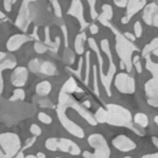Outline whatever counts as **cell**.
<instances>
[{"mask_svg": "<svg viewBox=\"0 0 158 158\" xmlns=\"http://www.w3.org/2000/svg\"><path fill=\"white\" fill-rule=\"evenodd\" d=\"M3 5H4V10L6 12H10L12 10V5H13L12 0H3Z\"/></svg>", "mask_w": 158, "mask_h": 158, "instance_id": "27", "label": "cell"}, {"mask_svg": "<svg viewBox=\"0 0 158 158\" xmlns=\"http://www.w3.org/2000/svg\"><path fill=\"white\" fill-rule=\"evenodd\" d=\"M0 145L5 157H14L21 149V141L18 135L14 133H3L0 136Z\"/></svg>", "mask_w": 158, "mask_h": 158, "instance_id": "2", "label": "cell"}, {"mask_svg": "<svg viewBox=\"0 0 158 158\" xmlns=\"http://www.w3.org/2000/svg\"><path fill=\"white\" fill-rule=\"evenodd\" d=\"M3 91V78L1 77V92Z\"/></svg>", "mask_w": 158, "mask_h": 158, "instance_id": "35", "label": "cell"}, {"mask_svg": "<svg viewBox=\"0 0 158 158\" xmlns=\"http://www.w3.org/2000/svg\"><path fill=\"white\" fill-rule=\"evenodd\" d=\"M89 3L91 5V15H92V18L96 17V12H95L94 5H95V0H89Z\"/></svg>", "mask_w": 158, "mask_h": 158, "instance_id": "29", "label": "cell"}, {"mask_svg": "<svg viewBox=\"0 0 158 158\" xmlns=\"http://www.w3.org/2000/svg\"><path fill=\"white\" fill-rule=\"evenodd\" d=\"M134 29H135V34H136V36H137V37H140V36H141L142 29H141V25H140L139 22H136V23H135Z\"/></svg>", "mask_w": 158, "mask_h": 158, "instance_id": "25", "label": "cell"}, {"mask_svg": "<svg viewBox=\"0 0 158 158\" xmlns=\"http://www.w3.org/2000/svg\"><path fill=\"white\" fill-rule=\"evenodd\" d=\"M30 131H31V133L34 135V136H39V135H41V129H40V126H38L35 123L31 126Z\"/></svg>", "mask_w": 158, "mask_h": 158, "instance_id": "24", "label": "cell"}, {"mask_svg": "<svg viewBox=\"0 0 158 158\" xmlns=\"http://www.w3.org/2000/svg\"><path fill=\"white\" fill-rule=\"evenodd\" d=\"M90 30H91V33H92V34H95V33H97L98 28H97L96 25H95V24H93V25H91Z\"/></svg>", "mask_w": 158, "mask_h": 158, "instance_id": "32", "label": "cell"}, {"mask_svg": "<svg viewBox=\"0 0 158 158\" xmlns=\"http://www.w3.org/2000/svg\"><path fill=\"white\" fill-rule=\"evenodd\" d=\"M30 2H33L32 0H23L21 3L20 10H19L18 16L16 19L15 24L17 28L22 30L23 32H26L29 29V25L31 23V10H30Z\"/></svg>", "mask_w": 158, "mask_h": 158, "instance_id": "4", "label": "cell"}, {"mask_svg": "<svg viewBox=\"0 0 158 158\" xmlns=\"http://www.w3.org/2000/svg\"><path fill=\"white\" fill-rule=\"evenodd\" d=\"M114 145L121 151H129L135 147L134 142H132L129 138L123 136H119L116 139H114Z\"/></svg>", "mask_w": 158, "mask_h": 158, "instance_id": "10", "label": "cell"}, {"mask_svg": "<svg viewBox=\"0 0 158 158\" xmlns=\"http://www.w3.org/2000/svg\"><path fill=\"white\" fill-rule=\"evenodd\" d=\"M40 66H41V60L38 58H34L29 62V68L30 71L34 74H39L40 73Z\"/></svg>", "mask_w": 158, "mask_h": 158, "instance_id": "14", "label": "cell"}, {"mask_svg": "<svg viewBox=\"0 0 158 158\" xmlns=\"http://www.w3.org/2000/svg\"><path fill=\"white\" fill-rule=\"evenodd\" d=\"M45 147L47 150L56 152V151H61V152L71 153V154H79L80 150L73 141L68 139H63V138H50L45 141Z\"/></svg>", "mask_w": 158, "mask_h": 158, "instance_id": "3", "label": "cell"}, {"mask_svg": "<svg viewBox=\"0 0 158 158\" xmlns=\"http://www.w3.org/2000/svg\"><path fill=\"white\" fill-rule=\"evenodd\" d=\"M38 104L41 107V108H55V105L53 104L49 99H39V102Z\"/></svg>", "mask_w": 158, "mask_h": 158, "instance_id": "23", "label": "cell"}, {"mask_svg": "<svg viewBox=\"0 0 158 158\" xmlns=\"http://www.w3.org/2000/svg\"><path fill=\"white\" fill-rule=\"evenodd\" d=\"M36 156H37V157H41V158H44L45 157V155H44V154H42V153H38Z\"/></svg>", "mask_w": 158, "mask_h": 158, "instance_id": "34", "label": "cell"}, {"mask_svg": "<svg viewBox=\"0 0 158 158\" xmlns=\"http://www.w3.org/2000/svg\"><path fill=\"white\" fill-rule=\"evenodd\" d=\"M52 90V84L49 81H41L36 85V93L41 97H44L47 95L50 94Z\"/></svg>", "mask_w": 158, "mask_h": 158, "instance_id": "13", "label": "cell"}, {"mask_svg": "<svg viewBox=\"0 0 158 158\" xmlns=\"http://www.w3.org/2000/svg\"><path fill=\"white\" fill-rule=\"evenodd\" d=\"M52 4H53V8H54L55 15L57 16V17H59V18H60L61 16H62V11H61L60 4H59V2H58V0H53Z\"/></svg>", "mask_w": 158, "mask_h": 158, "instance_id": "22", "label": "cell"}, {"mask_svg": "<svg viewBox=\"0 0 158 158\" xmlns=\"http://www.w3.org/2000/svg\"><path fill=\"white\" fill-rule=\"evenodd\" d=\"M40 74L47 75V76H55L58 74L57 68L51 61L41 60V66H40Z\"/></svg>", "mask_w": 158, "mask_h": 158, "instance_id": "11", "label": "cell"}, {"mask_svg": "<svg viewBox=\"0 0 158 158\" xmlns=\"http://www.w3.org/2000/svg\"><path fill=\"white\" fill-rule=\"evenodd\" d=\"M32 38L31 37H28L24 34H17L14 35L8 40L6 42V49H8V52H14V51L19 50L21 47V45L25 43V42L30 41Z\"/></svg>", "mask_w": 158, "mask_h": 158, "instance_id": "8", "label": "cell"}, {"mask_svg": "<svg viewBox=\"0 0 158 158\" xmlns=\"http://www.w3.org/2000/svg\"><path fill=\"white\" fill-rule=\"evenodd\" d=\"M18 101H10L6 102L5 109L1 107V112H6V114H1V119L5 124L12 126L17 123L18 121L25 119L29 116H33L36 109L29 103H17Z\"/></svg>", "mask_w": 158, "mask_h": 158, "instance_id": "1", "label": "cell"}, {"mask_svg": "<svg viewBox=\"0 0 158 158\" xmlns=\"http://www.w3.org/2000/svg\"><path fill=\"white\" fill-rule=\"evenodd\" d=\"M17 64L16 57L10 53L1 52V71L5 68H14Z\"/></svg>", "mask_w": 158, "mask_h": 158, "instance_id": "9", "label": "cell"}, {"mask_svg": "<svg viewBox=\"0 0 158 158\" xmlns=\"http://www.w3.org/2000/svg\"><path fill=\"white\" fill-rule=\"evenodd\" d=\"M56 112H57V115L59 117V120L62 123V126H64V129H66V131L77 137H83V131L77 124L72 122L66 116V109L57 105V111Z\"/></svg>", "mask_w": 158, "mask_h": 158, "instance_id": "5", "label": "cell"}, {"mask_svg": "<svg viewBox=\"0 0 158 158\" xmlns=\"http://www.w3.org/2000/svg\"><path fill=\"white\" fill-rule=\"evenodd\" d=\"M116 85L119 89V91L123 93H132L134 92L135 89L134 80L130 78L126 74H119L117 79H116Z\"/></svg>", "mask_w": 158, "mask_h": 158, "instance_id": "7", "label": "cell"}, {"mask_svg": "<svg viewBox=\"0 0 158 158\" xmlns=\"http://www.w3.org/2000/svg\"><path fill=\"white\" fill-rule=\"evenodd\" d=\"M28 70L23 66H18L14 70V72L11 75V82L14 87H24L28 80Z\"/></svg>", "mask_w": 158, "mask_h": 158, "instance_id": "6", "label": "cell"}, {"mask_svg": "<svg viewBox=\"0 0 158 158\" xmlns=\"http://www.w3.org/2000/svg\"><path fill=\"white\" fill-rule=\"evenodd\" d=\"M50 1H53V0H50Z\"/></svg>", "mask_w": 158, "mask_h": 158, "instance_id": "38", "label": "cell"}, {"mask_svg": "<svg viewBox=\"0 0 158 158\" xmlns=\"http://www.w3.org/2000/svg\"><path fill=\"white\" fill-rule=\"evenodd\" d=\"M16 1H17V0H12V3H13V4H14V3H15Z\"/></svg>", "mask_w": 158, "mask_h": 158, "instance_id": "36", "label": "cell"}, {"mask_svg": "<svg viewBox=\"0 0 158 158\" xmlns=\"http://www.w3.org/2000/svg\"><path fill=\"white\" fill-rule=\"evenodd\" d=\"M25 98V93L22 89L18 87L17 90H15L13 92V95L11 96V98L8 100L10 101H22Z\"/></svg>", "mask_w": 158, "mask_h": 158, "instance_id": "16", "label": "cell"}, {"mask_svg": "<svg viewBox=\"0 0 158 158\" xmlns=\"http://www.w3.org/2000/svg\"><path fill=\"white\" fill-rule=\"evenodd\" d=\"M126 36L129 37V38H130V39H131V40H134V39H135L134 36H133V35H131V34H130V33H126Z\"/></svg>", "mask_w": 158, "mask_h": 158, "instance_id": "33", "label": "cell"}, {"mask_svg": "<svg viewBox=\"0 0 158 158\" xmlns=\"http://www.w3.org/2000/svg\"><path fill=\"white\" fill-rule=\"evenodd\" d=\"M76 87H77V85H76V82H75V80H74L73 78H70L68 81L66 82V83L63 84L62 92H66V93H68V94H70V93L75 92Z\"/></svg>", "mask_w": 158, "mask_h": 158, "instance_id": "15", "label": "cell"}, {"mask_svg": "<svg viewBox=\"0 0 158 158\" xmlns=\"http://www.w3.org/2000/svg\"><path fill=\"white\" fill-rule=\"evenodd\" d=\"M68 14H71V15L77 17V18L79 19V21L81 22V24L84 23V20L83 18H82V6L79 0H74L73 4H72L71 8L68 11Z\"/></svg>", "mask_w": 158, "mask_h": 158, "instance_id": "12", "label": "cell"}, {"mask_svg": "<svg viewBox=\"0 0 158 158\" xmlns=\"http://www.w3.org/2000/svg\"><path fill=\"white\" fill-rule=\"evenodd\" d=\"M81 66H82V59L80 61H79V68H78V71H73V70H71V68H68V71H71L72 73L76 74L77 76H80V72H81Z\"/></svg>", "mask_w": 158, "mask_h": 158, "instance_id": "31", "label": "cell"}, {"mask_svg": "<svg viewBox=\"0 0 158 158\" xmlns=\"http://www.w3.org/2000/svg\"><path fill=\"white\" fill-rule=\"evenodd\" d=\"M38 119H39V121H41L42 123L45 124H49L52 122V117L50 115H47V114L43 113V112H40L38 114Z\"/></svg>", "mask_w": 158, "mask_h": 158, "instance_id": "20", "label": "cell"}, {"mask_svg": "<svg viewBox=\"0 0 158 158\" xmlns=\"http://www.w3.org/2000/svg\"><path fill=\"white\" fill-rule=\"evenodd\" d=\"M63 58H64V61L68 64H71V63L74 62V59H75V56H74L73 52L71 50H64V54H63Z\"/></svg>", "mask_w": 158, "mask_h": 158, "instance_id": "19", "label": "cell"}, {"mask_svg": "<svg viewBox=\"0 0 158 158\" xmlns=\"http://www.w3.org/2000/svg\"><path fill=\"white\" fill-rule=\"evenodd\" d=\"M36 137H37V136H34L33 138H32V139H30L29 142H28V143H26V145H24V147H22V149H21V152H23V151H25L26 149H29L30 147H32V145H34V142L36 141Z\"/></svg>", "mask_w": 158, "mask_h": 158, "instance_id": "26", "label": "cell"}, {"mask_svg": "<svg viewBox=\"0 0 158 158\" xmlns=\"http://www.w3.org/2000/svg\"><path fill=\"white\" fill-rule=\"evenodd\" d=\"M37 31H38V25H35L33 34L31 35V38L32 39H36V41H40V38H39V36H38V34H37Z\"/></svg>", "mask_w": 158, "mask_h": 158, "instance_id": "28", "label": "cell"}, {"mask_svg": "<svg viewBox=\"0 0 158 158\" xmlns=\"http://www.w3.org/2000/svg\"><path fill=\"white\" fill-rule=\"evenodd\" d=\"M135 121L141 126H145L147 124V119L145 117V115H143V114H137L135 116Z\"/></svg>", "mask_w": 158, "mask_h": 158, "instance_id": "21", "label": "cell"}, {"mask_svg": "<svg viewBox=\"0 0 158 158\" xmlns=\"http://www.w3.org/2000/svg\"><path fill=\"white\" fill-rule=\"evenodd\" d=\"M82 38H85L84 34L77 36L76 41H75V50L78 54H82L83 53V42H82Z\"/></svg>", "mask_w": 158, "mask_h": 158, "instance_id": "18", "label": "cell"}, {"mask_svg": "<svg viewBox=\"0 0 158 158\" xmlns=\"http://www.w3.org/2000/svg\"><path fill=\"white\" fill-rule=\"evenodd\" d=\"M34 50L36 51L38 54H43V53H45L47 50H50V47L47 44H45L44 42L36 41L34 44Z\"/></svg>", "mask_w": 158, "mask_h": 158, "instance_id": "17", "label": "cell"}, {"mask_svg": "<svg viewBox=\"0 0 158 158\" xmlns=\"http://www.w3.org/2000/svg\"><path fill=\"white\" fill-rule=\"evenodd\" d=\"M61 31H62L63 36H64V43H66V47H68V31H66V25L61 26Z\"/></svg>", "mask_w": 158, "mask_h": 158, "instance_id": "30", "label": "cell"}, {"mask_svg": "<svg viewBox=\"0 0 158 158\" xmlns=\"http://www.w3.org/2000/svg\"><path fill=\"white\" fill-rule=\"evenodd\" d=\"M32 1H36V0H32Z\"/></svg>", "mask_w": 158, "mask_h": 158, "instance_id": "37", "label": "cell"}]
</instances>
